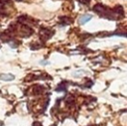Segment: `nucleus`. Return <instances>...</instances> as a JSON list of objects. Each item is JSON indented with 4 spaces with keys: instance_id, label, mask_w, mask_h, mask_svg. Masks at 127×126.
I'll return each mask as SVG.
<instances>
[{
    "instance_id": "obj_2",
    "label": "nucleus",
    "mask_w": 127,
    "mask_h": 126,
    "mask_svg": "<svg viewBox=\"0 0 127 126\" xmlns=\"http://www.w3.org/2000/svg\"><path fill=\"white\" fill-rule=\"evenodd\" d=\"M91 18H92L91 15H83V16H81V17L79 18V23H80V24H84V23L88 22Z\"/></svg>"
},
{
    "instance_id": "obj_4",
    "label": "nucleus",
    "mask_w": 127,
    "mask_h": 126,
    "mask_svg": "<svg viewBox=\"0 0 127 126\" xmlns=\"http://www.w3.org/2000/svg\"><path fill=\"white\" fill-rule=\"evenodd\" d=\"M17 1H21V0H17Z\"/></svg>"
},
{
    "instance_id": "obj_3",
    "label": "nucleus",
    "mask_w": 127,
    "mask_h": 126,
    "mask_svg": "<svg viewBox=\"0 0 127 126\" xmlns=\"http://www.w3.org/2000/svg\"><path fill=\"white\" fill-rule=\"evenodd\" d=\"M77 71H78L77 73H76V72H74V73H73V75H74V76H77V75H80V74H82V73H83V70H77Z\"/></svg>"
},
{
    "instance_id": "obj_1",
    "label": "nucleus",
    "mask_w": 127,
    "mask_h": 126,
    "mask_svg": "<svg viewBox=\"0 0 127 126\" xmlns=\"http://www.w3.org/2000/svg\"><path fill=\"white\" fill-rule=\"evenodd\" d=\"M0 79L4 81H11L14 79V75L11 73H3V74H0Z\"/></svg>"
}]
</instances>
